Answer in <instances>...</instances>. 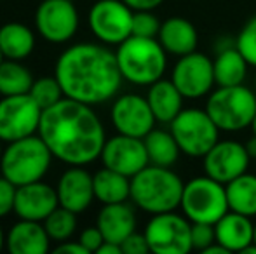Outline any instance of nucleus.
Instances as JSON below:
<instances>
[{
  "label": "nucleus",
  "mask_w": 256,
  "mask_h": 254,
  "mask_svg": "<svg viewBox=\"0 0 256 254\" xmlns=\"http://www.w3.org/2000/svg\"><path fill=\"white\" fill-rule=\"evenodd\" d=\"M38 136L58 160L82 167L100 159L106 141L104 127L92 106L70 98L42 112Z\"/></svg>",
  "instance_id": "obj_1"
},
{
  "label": "nucleus",
  "mask_w": 256,
  "mask_h": 254,
  "mask_svg": "<svg viewBox=\"0 0 256 254\" xmlns=\"http://www.w3.org/2000/svg\"><path fill=\"white\" fill-rule=\"evenodd\" d=\"M54 77L61 84L64 98L89 106L114 99L124 80L115 52L91 42L72 45L61 52Z\"/></svg>",
  "instance_id": "obj_2"
},
{
  "label": "nucleus",
  "mask_w": 256,
  "mask_h": 254,
  "mask_svg": "<svg viewBox=\"0 0 256 254\" xmlns=\"http://www.w3.org/2000/svg\"><path fill=\"white\" fill-rule=\"evenodd\" d=\"M185 183L171 169L148 164L131 178V200L148 214L176 211L182 204Z\"/></svg>",
  "instance_id": "obj_3"
},
{
  "label": "nucleus",
  "mask_w": 256,
  "mask_h": 254,
  "mask_svg": "<svg viewBox=\"0 0 256 254\" xmlns=\"http://www.w3.org/2000/svg\"><path fill=\"white\" fill-rule=\"evenodd\" d=\"M117 63L124 80L134 85H152L168 68V52L157 38L131 35L117 45Z\"/></svg>",
  "instance_id": "obj_4"
},
{
  "label": "nucleus",
  "mask_w": 256,
  "mask_h": 254,
  "mask_svg": "<svg viewBox=\"0 0 256 254\" xmlns=\"http://www.w3.org/2000/svg\"><path fill=\"white\" fill-rule=\"evenodd\" d=\"M52 153L40 136H26L9 143L0 159L2 176L16 187L42 181L51 167Z\"/></svg>",
  "instance_id": "obj_5"
},
{
  "label": "nucleus",
  "mask_w": 256,
  "mask_h": 254,
  "mask_svg": "<svg viewBox=\"0 0 256 254\" xmlns=\"http://www.w3.org/2000/svg\"><path fill=\"white\" fill-rule=\"evenodd\" d=\"M204 108L220 131H242L251 127L256 115V91L244 84L226 87L216 85L209 92Z\"/></svg>",
  "instance_id": "obj_6"
},
{
  "label": "nucleus",
  "mask_w": 256,
  "mask_h": 254,
  "mask_svg": "<svg viewBox=\"0 0 256 254\" xmlns=\"http://www.w3.org/2000/svg\"><path fill=\"white\" fill-rule=\"evenodd\" d=\"M180 209L192 223L214 225L230 211L225 185L208 174L192 178L183 188Z\"/></svg>",
  "instance_id": "obj_7"
},
{
  "label": "nucleus",
  "mask_w": 256,
  "mask_h": 254,
  "mask_svg": "<svg viewBox=\"0 0 256 254\" xmlns=\"http://www.w3.org/2000/svg\"><path fill=\"white\" fill-rule=\"evenodd\" d=\"M180 150L192 159H202L220 139V129L206 108H183L169 124Z\"/></svg>",
  "instance_id": "obj_8"
},
{
  "label": "nucleus",
  "mask_w": 256,
  "mask_h": 254,
  "mask_svg": "<svg viewBox=\"0 0 256 254\" xmlns=\"http://www.w3.org/2000/svg\"><path fill=\"white\" fill-rule=\"evenodd\" d=\"M192 221L176 211L152 214L145 227V237L150 253L186 254L192 251Z\"/></svg>",
  "instance_id": "obj_9"
},
{
  "label": "nucleus",
  "mask_w": 256,
  "mask_h": 254,
  "mask_svg": "<svg viewBox=\"0 0 256 254\" xmlns=\"http://www.w3.org/2000/svg\"><path fill=\"white\" fill-rule=\"evenodd\" d=\"M134 10L122 0H98L91 7L88 23L100 42L118 45L132 35Z\"/></svg>",
  "instance_id": "obj_10"
},
{
  "label": "nucleus",
  "mask_w": 256,
  "mask_h": 254,
  "mask_svg": "<svg viewBox=\"0 0 256 254\" xmlns=\"http://www.w3.org/2000/svg\"><path fill=\"white\" fill-rule=\"evenodd\" d=\"M44 110L28 94L4 96L0 99V139L18 141L38 131Z\"/></svg>",
  "instance_id": "obj_11"
},
{
  "label": "nucleus",
  "mask_w": 256,
  "mask_h": 254,
  "mask_svg": "<svg viewBox=\"0 0 256 254\" xmlns=\"http://www.w3.org/2000/svg\"><path fill=\"white\" fill-rule=\"evenodd\" d=\"M171 80L185 99H199L209 96L216 85L212 59L204 52H190L180 56L171 70Z\"/></svg>",
  "instance_id": "obj_12"
},
{
  "label": "nucleus",
  "mask_w": 256,
  "mask_h": 254,
  "mask_svg": "<svg viewBox=\"0 0 256 254\" xmlns=\"http://www.w3.org/2000/svg\"><path fill=\"white\" fill-rule=\"evenodd\" d=\"M251 155L246 145L234 139H218L216 145L202 157L204 174L226 185L240 174L248 173Z\"/></svg>",
  "instance_id": "obj_13"
},
{
  "label": "nucleus",
  "mask_w": 256,
  "mask_h": 254,
  "mask_svg": "<svg viewBox=\"0 0 256 254\" xmlns=\"http://www.w3.org/2000/svg\"><path fill=\"white\" fill-rule=\"evenodd\" d=\"M110 119L118 134L134 136V138H145L157 122L146 96H140L134 92L115 98L110 110Z\"/></svg>",
  "instance_id": "obj_14"
},
{
  "label": "nucleus",
  "mask_w": 256,
  "mask_h": 254,
  "mask_svg": "<svg viewBox=\"0 0 256 254\" xmlns=\"http://www.w3.org/2000/svg\"><path fill=\"white\" fill-rule=\"evenodd\" d=\"M35 26L49 42L64 44L78 28V12L72 0H44L35 12Z\"/></svg>",
  "instance_id": "obj_15"
},
{
  "label": "nucleus",
  "mask_w": 256,
  "mask_h": 254,
  "mask_svg": "<svg viewBox=\"0 0 256 254\" xmlns=\"http://www.w3.org/2000/svg\"><path fill=\"white\" fill-rule=\"evenodd\" d=\"M100 159L104 167L117 171L128 178H132L150 164L143 138L118 134V132L117 136L104 141Z\"/></svg>",
  "instance_id": "obj_16"
},
{
  "label": "nucleus",
  "mask_w": 256,
  "mask_h": 254,
  "mask_svg": "<svg viewBox=\"0 0 256 254\" xmlns=\"http://www.w3.org/2000/svg\"><path fill=\"white\" fill-rule=\"evenodd\" d=\"M56 207H60V199L56 188L51 185L35 181L18 187L14 213L20 216V220L44 221Z\"/></svg>",
  "instance_id": "obj_17"
},
{
  "label": "nucleus",
  "mask_w": 256,
  "mask_h": 254,
  "mask_svg": "<svg viewBox=\"0 0 256 254\" xmlns=\"http://www.w3.org/2000/svg\"><path fill=\"white\" fill-rule=\"evenodd\" d=\"M56 192L60 206L74 211L75 214L84 213L96 199L92 176L82 169V166H72L68 171H64L58 181Z\"/></svg>",
  "instance_id": "obj_18"
},
{
  "label": "nucleus",
  "mask_w": 256,
  "mask_h": 254,
  "mask_svg": "<svg viewBox=\"0 0 256 254\" xmlns=\"http://www.w3.org/2000/svg\"><path fill=\"white\" fill-rule=\"evenodd\" d=\"M96 227L102 230L104 241L120 246L136 232V213L128 202L104 204L98 214Z\"/></svg>",
  "instance_id": "obj_19"
},
{
  "label": "nucleus",
  "mask_w": 256,
  "mask_h": 254,
  "mask_svg": "<svg viewBox=\"0 0 256 254\" xmlns=\"http://www.w3.org/2000/svg\"><path fill=\"white\" fill-rule=\"evenodd\" d=\"M216 242L228 253H242L253 244L254 223L250 216H244L236 211H228L214 223Z\"/></svg>",
  "instance_id": "obj_20"
},
{
  "label": "nucleus",
  "mask_w": 256,
  "mask_h": 254,
  "mask_svg": "<svg viewBox=\"0 0 256 254\" xmlns=\"http://www.w3.org/2000/svg\"><path fill=\"white\" fill-rule=\"evenodd\" d=\"M49 244L51 237L42 221H18L6 237V246L12 254H46Z\"/></svg>",
  "instance_id": "obj_21"
},
{
  "label": "nucleus",
  "mask_w": 256,
  "mask_h": 254,
  "mask_svg": "<svg viewBox=\"0 0 256 254\" xmlns=\"http://www.w3.org/2000/svg\"><path fill=\"white\" fill-rule=\"evenodd\" d=\"M157 40L160 42V45L166 49L168 54L180 58V56L197 51L199 33H197V28L188 19L182 16H172L162 21Z\"/></svg>",
  "instance_id": "obj_22"
},
{
  "label": "nucleus",
  "mask_w": 256,
  "mask_h": 254,
  "mask_svg": "<svg viewBox=\"0 0 256 254\" xmlns=\"http://www.w3.org/2000/svg\"><path fill=\"white\" fill-rule=\"evenodd\" d=\"M146 99H148V105L152 108L155 119L160 124H171L178 117V113L185 108L183 106L185 96L180 92V89L176 87L171 78L166 80L162 77L160 80L148 85Z\"/></svg>",
  "instance_id": "obj_23"
},
{
  "label": "nucleus",
  "mask_w": 256,
  "mask_h": 254,
  "mask_svg": "<svg viewBox=\"0 0 256 254\" xmlns=\"http://www.w3.org/2000/svg\"><path fill=\"white\" fill-rule=\"evenodd\" d=\"M212 70H214L216 85L226 87V85H240L246 82L250 63L246 61L239 49L234 45L225 51L216 52L212 59Z\"/></svg>",
  "instance_id": "obj_24"
},
{
  "label": "nucleus",
  "mask_w": 256,
  "mask_h": 254,
  "mask_svg": "<svg viewBox=\"0 0 256 254\" xmlns=\"http://www.w3.org/2000/svg\"><path fill=\"white\" fill-rule=\"evenodd\" d=\"M94 181V197L103 204H117L128 202L131 199V178L108 169L103 166L98 173L92 176Z\"/></svg>",
  "instance_id": "obj_25"
},
{
  "label": "nucleus",
  "mask_w": 256,
  "mask_h": 254,
  "mask_svg": "<svg viewBox=\"0 0 256 254\" xmlns=\"http://www.w3.org/2000/svg\"><path fill=\"white\" fill-rule=\"evenodd\" d=\"M35 47V35L21 23H6L0 26V49L6 59H24Z\"/></svg>",
  "instance_id": "obj_26"
},
{
  "label": "nucleus",
  "mask_w": 256,
  "mask_h": 254,
  "mask_svg": "<svg viewBox=\"0 0 256 254\" xmlns=\"http://www.w3.org/2000/svg\"><path fill=\"white\" fill-rule=\"evenodd\" d=\"M143 141H145V146H146L148 160L154 166L172 167L178 162L180 155H182L180 145L176 143L171 131L154 127L152 131L143 138Z\"/></svg>",
  "instance_id": "obj_27"
},
{
  "label": "nucleus",
  "mask_w": 256,
  "mask_h": 254,
  "mask_svg": "<svg viewBox=\"0 0 256 254\" xmlns=\"http://www.w3.org/2000/svg\"><path fill=\"white\" fill-rule=\"evenodd\" d=\"M230 211L244 216H256V173H244L225 185Z\"/></svg>",
  "instance_id": "obj_28"
},
{
  "label": "nucleus",
  "mask_w": 256,
  "mask_h": 254,
  "mask_svg": "<svg viewBox=\"0 0 256 254\" xmlns=\"http://www.w3.org/2000/svg\"><path fill=\"white\" fill-rule=\"evenodd\" d=\"M34 85L30 70L16 59H4L0 64V94L18 96L28 94Z\"/></svg>",
  "instance_id": "obj_29"
},
{
  "label": "nucleus",
  "mask_w": 256,
  "mask_h": 254,
  "mask_svg": "<svg viewBox=\"0 0 256 254\" xmlns=\"http://www.w3.org/2000/svg\"><path fill=\"white\" fill-rule=\"evenodd\" d=\"M44 227L51 241L64 242L77 230V214L66 207L60 206L44 220Z\"/></svg>",
  "instance_id": "obj_30"
},
{
  "label": "nucleus",
  "mask_w": 256,
  "mask_h": 254,
  "mask_svg": "<svg viewBox=\"0 0 256 254\" xmlns=\"http://www.w3.org/2000/svg\"><path fill=\"white\" fill-rule=\"evenodd\" d=\"M30 96L38 103L42 110H46L49 106L56 105L58 101H61L64 98V92L56 77H42L38 80H34Z\"/></svg>",
  "instance_id": "obj_31"
},
{
  "label": "nucleus",
  "mask_w": 256,
  "mask_h": 254,
  "mask_svg": "<svg viewBox=\"0 0 256 254\" xmlns=\"http://www.w3.org/2000/svg\"><path fill=\"white\" fill-rule=\"evenodd\" d=\"M236 47L246 58L250 66L256 68V16L250 17L236 37Z\"/></svg>",
  "instance_id": "obj_32"
},
{
  "label": "nucleus",
  "mask_w": 256,
  "mask_h": 254,
  "mask_svg": "<svg viewBox=\"0 0 256 254\" xmlns=\"http://www.w3.org/2000/svg\"><path fill=\"white\" fill-rule=\"evenodd\" d=\"M160 19L154 14V10H134L132 16V35L136 37L157 38L160 31Z\"/></svg>",
  "instance_id": "obj_33"
},
{
  "label": "nucleus",
  "mask_w": 256,
  "mask_h": 254,
  "mask_svg": "<svg viewBox=\"0 0 256 254\" xmlns=\"http://www.w3.org/2000/svg\"><path fill=\"white\" fill-rule=\"evenodd\" d=\"M190 237H192V249L204 253L208 248H211L212 244H216L214 225H211V223H192Z\"/></svg>",
  "instance_id": "obj_34"
},
{
  "label": "nucleus",
  "mask_w": 256,
  "mask_h": 254,
  "mask_svg": "<svg viewBox=\"0 0 256 254\" xmlns=\"http://www.w3.org/2000/svg\"><path fill=\"white\" fill-rule=\"evenodd\" d=\"M18 187L10 183L7 178H0V218L7 216L10 211H14Z\"/></svg>",
  "instance_id": "obj_35"
},
{
  "label": "nucleus",
  "mask_w": 256,
  "mask_h": 254,
  "mask_svg": "<svg viewBox=\"0 0 256 254\" xmlns=\"http://www.w3.org/2000/svg\"><path fill=\"white\" fill-rule=\"evenodd\" d=\"M122 248V254H145V253H150V248H148V242H146V237L145 234H131L124 242L120 244Z\"/></svg>",
  "instance_id": "obj_36"
},
{
  "label": "nucleus",
  "mask_w": 256,
  "mask_h": 254,
  "mask_svg": "<svg viewBox=\"0 0 256 254\" xmlns=\"http://www.w3.org/2000/svg\"><path fill=\"white\" fill-rule=\"evenodd\" d=\"M78 242H80L89 253H98L100 246L104 242V237L98 227H89V228H86V230H82L80 237H78Z\"/></svg>",
  "instance_id": "obj_37"
},
{
  "label": "nucleus",
  "mask_w": 256,
  "mask_h": 254,
  "mask_svg": "<svg viewBox=\"0 0 256 254\" xmlns=\"http://www.w3.org/2000/svg\"><path fill=\"white\" fill-rule=\"evenodd\" d=\"M54 253L56 254H89L88 249L84 248V246L80 244V242H61L60 246H58L56 249H54Z\"/></svg>",
  "instance_id": "obj_38"
},
{
  "label": "nucleus",
  "mask_w": 256,
  "mask_h": 254,
  "mask_svg": "<svg viewBox=\"0 0 256 254\" xmlns=\"http://www.w3.org/2000/svg\"><path fill=\"white\" fill-rule=\"evenodd\" d=\"M132 10H155L158 5L164 3V0H122Z\"/></svg>",
  "instance_id": "obj_39"
},
{
  "label": "nucleus",
  "mask_w": 256,
  "mask_h": 254,
  "mask_svg": "<svg viewBox=\"0 0 256 254\" xmlns=\"http://www.w3.org/2000/svg\"><path fill=\"white\" fill-rule=\"evenodd\" d=\"M98 254H122V248L118 244L114 242H106L104 241L98 249Z\"/></svg>",
  "instance_id": "obj_40"
},
{
  "label": "nucleus",
  "mask_w": 256,
  "mask_h": 254,
  "mask_svg": "<svg viewBox=\"0 0 256 254\" xmlns=\"http://www.w3.org/2000/svg\"><path fill=\"white\" fill-rule=\"evenodd\" d=\"M246 148H248V153L251 155V159H256V136L254 134L246 141Z\"/></svg>",
  "instance_id": "obj_41"
},
{
  "label": "nucleus",
  "mask_w": 256,
  "mask_h": 254,
  "mask_svg": "<svg viewBox=\"0 0 256 254\" xmlns=\"http://www.w3.org/2000/svg\"><path fill=\"white\" fill-rule=\"evenodd\" d=\"M4 244H6V235H4V232H2V227H0V251H2Z\"/></svg>",
  "instance_id": "obj_42"
},
{
  "label": "nucleus",
  "mask_w": 256,
  "mask_h": 254,
  "mask_svg": "<svg viewBox=\"0 0 256 254\" xmlns=\"http://www.w3.org/2000/svg\"><path fill=\"white\" fill-rule=\"evenodd\" d=\"M251 131H253V134L256 136V115H254V119H253V124H251Z\"/></svg>",
  "instance_id": "obj_43"
},
{
  "label": "nucleus",
  "mask_w": 256,
  "mask_h": 254,
  "mask_svg": "<svg viewBox=\"0 0 256 254\" xmlns=\"http://www.w3.org/2000/svg\"><path fill=\"white\" fill-rule=\"evenodd\" d=\"M4 59H6V56H4L2 49H0V64H2V63H4Z\"/></svg>",
  "instance_id": "obj_44"
},
{
  "label": "nucleus",
  "mask_w": 256,
  "mask_h": 254,
  "mask_svg": "<svg viewBox=\"0 0 256 254\" xmlns=\"http://www.w3.org/2000/svg\"><path fill=\"white\" fill-rule=\"evenodd\" d=\"M253 244L256 246V223H254V237H253Z\"/></svg>",
  "instance_id": "obj_45"
},
{
  "label": "nucleus",
  "mask_w": 256,
  "mask_h": 254,
  "mask_svg": "<svg viewBox=\"0 0 256 254\" xmlns=\"http://www.w3.org/2000/svg\"><path fill=\"white\" fill-rule=\"evenodd\" d=\"M0 143H2V139H0ZM2 153H4V150H2V145H0V159H2Z\"/></svg>",
  "instance_id": "obj_46"
},
{
  "label": "nucleus",
  "mask_w": 256,
  "mask_h": 254,
  "mask_svg": "<svg viewBox=\"0 0 256 254\" xmlns=\"http://www.w3.org/2000/svg\"><path fill=\"white\" fill-rule=\"evenodd\" d=\"M254 91H256V73H254Z\"/></svg>",
  "instance_id": "obj_47"
}]
</instances>
